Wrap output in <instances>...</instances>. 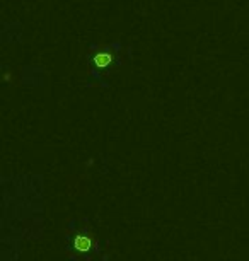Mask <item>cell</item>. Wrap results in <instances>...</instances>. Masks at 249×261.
<instances>
[{"label":"cell","mask_w":249,"mask_h":261,"mask_svg":"<svg viewBox=\"0 0 249 261\" xmlns=\"http://www.w3.org/2000/svg\"><path fill=\"white\" fill-rule=\"evenodd\" d=\"M94 63L97 67H106L111 63V55L109 53H99V55H96L94 58Z\"/></svg>","instance_id":"1"}]
</instances>
